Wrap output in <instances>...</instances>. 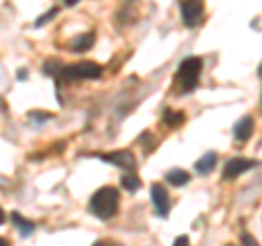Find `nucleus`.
Returning <instances> with one entry per match:
<instances>
[{
  "label": "nucleus",
  "instance_id": "obj_14",
  "mask_svg": "<svg viewBox=\"0 0 262 246\" xmlns=\"http://www.w3.org/2000/svg\"><path fill=\"white\" fill-rule=\"evenodd\" d=\"M164 120H166V125L170 127H179L182 122L186 120L184 113H175V111H166V116H164Z\"/></svg>",
  "mask_w": 262,
  "mask_h": 246
},
{
  "label": "nucleus",
  "instance_id": "obj_21",
  "mask_svg": "<svg viewBox=\"0 0 262 246\" xmlns=\"http://www.w3.org/2000/svg\"><path fill=\"white\" fill-rule=\"evenodd\" d=\"M94 246H107V244H105V242H96Z\"/></svg>",
  "mask_w": 262,
  "mask_h": 246
},
{
  "label": "nucleus",
  "instance_id": "obj_1",
  "mask_svg": "<svg viewBox=\"0 0 262 246\" xmlns=\"http://www.w3.org/2000/svg\"><path fill=\"white\" fill-rule=\"evenodd\" d=\"M118 203H120V194L116 187H101L92 199H90V211L96 216V218H101V220H110L112 216H116V211H118Z\"/></svg>",
  "mask_w": 262,
  "mask_h": 246
},
{
  "label": "nucleus",
  "instance_id": "obj_3",
  "mask_svg": "<svg viewBox=\"0 0 262 246\" xmlns=\"http://www.w3.org/2000/svg\"><path fill=\"white\" fill-rule=\"evenodd\" d=\"M61 79L66 81H77V79H98L103 75V65H98L94 61H79L72 65H66L59 72Z\"/></svg>",
  "mask_w": 262,
  "mask_h": 246
},
{
  "label": "nucleus",
  "instance_id": "obj_6",
  "mask_svg": "<svg viewBox=\"0 0 262 246\" xmlns=\"http://www.w3.org/2000/svg\"><path fill=\"white\" fill-rule=\"evenodd\" d=\"M253 168V161L251 159H245V157H234V159H229L225 163V168H223V179L225 181H232V179L236 177H241L245 170H249Z\"/></svg>",
  "mask_w": 262,
  "mask_h": 246
},
{
  "label": "nucleus",
  "instance_id": "obj_19",
  "mask_svg": "<svg viewBox=\"0 0 262 246\" xmlns=\"http://www.w3.org/2000/svg\"><path fill=\"white\" fill-rule=\"evenodd\" d=\"M0 246H9V242H7L5 237H0Z\"/></svg>",
  "mask_w": 262,
  "mask_h": 246
},
{
  "label": "nucleus",
  "instance_id": "obj_2",
  "mask_svg": "<svg viewBox=\"0 0 262 246\" xmlns=\"http://www.w3.org/2000/svg\"><path fill=\"white\" fill-rule=\"evenodd\" d=\"M201 70H203V61L199 57H188L179 63V70H177V81H179V87L182 92H192L199 85V77H201Z\"/></svg>",
  "mask_w": 262,
  "mask_h": 246
},
{
  "label": "nucleus",
  "instance_id": "obj_4",
  "mask_svg": "<svg viewBox=\"0 0 262 246\" xmlns=\"http://www.w3.org/2000/svg\"><path fill=\"white\" fill-rule=\"evenodd\" d=\"M203 18V0H184L182 3V22L186 27H196Z\"/></svg>",
  "mask_w": 262,
  "mask_h": 246
},
{
  "label": "nucleus",
  "instance_id": "obj_20",
  "mask_svg": "<svg viewBox=\"0 0 262 246\" xmlns=\"http://www.w3.org/2000/svg\"><path fill=\"white\" fill-rule=\"evenodd\" d=\"M3 223H5V211L0 209V225H3Z\"/></svg>",
  "mask_w": 262,
  "mask_h": 246
},
{
  "label": "nucleus",
  "instance_id": "obj_9",
  "mask_svg": "<svg viewBox=\"0 0 262 246\" xmlns=\"http://www.w3.org/2000/svg\"><path fill=\"white\" fill-rule=\"evenodd\" d=\"M214 166H216V155L214 153H206L203 157L196 161V172H201V175H210L212 170H214Z\"/></svg>",
  "mask_w": 262,
  "mask_h": 246
},
{
  "label": "nucleus",
  "instance_id": "obj_11",
  "mask_svg": "<svg viewBox=\"0 0 262 246\" xmlns=\"http://www.w3.org/2000/svg\"><path fill=\"white\" fill-rule=\"evenodd\" d=\"M11 218H13V223L20 227V233H22V235H31V233H33V229H35V225H33L31 220H24L20 214H13Z\"/></svg>",
  "mask_w": 262,
  "mask_h": 246
},
{
  "label": "nucleus",
  "instance_id": "obj_17",
  "mask_svg": "<svg viewBox=\"0 0 262 246\" xmlns=\"http://www.w3.org/2000/svg\"><path fill=\"white\" fill-rule=\"evenodd\" d=\"M243 244H245V246H258V242L253 240L249 233H245V235H243Z\"/></svg>",
  "mask_w": 262,
  "mask_h": 246
},
{
  "label": "nucleus",
  "instance_id": "obj_8",
  "mask_svg": "<svg viewBox=\"0 0 262 246\" xmlns=\"http://www.w3.org/2000/svg\"><path fill=\"white\" fill-rule=\"evenodd\" d=\"M251 133H253V118L251 116H245V118H241L238 122H236V127H234V139L238 144L247 142V139L251 137Z\"/></svg>",
  "mask_w": 262,
  "mask_h": 246
},
{
  "label": "nucleus",
  "instance_id": "obj_10",
  "mask_svg": "<svg viewBox=\"0 0 262 246\" xmlns=\"http://www.w3.org/2000/svg\"><path fill=\"white\" fill-rule=\"evenodd\" d=\"M166 181L170 183V185H186L188 181H190V175H188L186 170H182V168H175V170H168L166 172Z\"/></svg>",
  "mask_w": 262,
  "mask_h": 246
},
{
  "label": "nucleus",
  "instance_id": "obj_7",
  "mask_svg": "<svg viewBox=\"0 0 262 246\" xmlns=\"http://www.w3.org/2000/svg\"><path fill=\"white\" fill-rule=\"evenodd\" d=\"M105 161L114 163L122 170H134L136 168V159H134V153L131 151H116V153H110V155H103Z\"/></svg>",
  "mask_w": 262,
  "mask_h": 246
},
{
  "label": "nucleus",
  "instance_id": "obj_5",
  "mask_svg": "<svg viewBox=\"0 0 262 246\" xmlns=\"http://www.w3.org/2000/svg\"><path fill=\"white\" fill-rule=\"evenodd\" d=\"M151 199L155 205V211L160 216H168V209H170V201H168V192L162 183H153L151 185Z\"/></svg>",
  "mask_w": 262,
  "mask_h": 246
},
{
  "label": "nucleus",
  "instance_id": "obj_22",
  "mask_svg": "<svg viewBox=\"0 0 262 246\" xmlns=\"http://www.w3.org/2000/svg\"><path fill=\"white\" fill-rule=\"evenodd\" d=\"M227 246H232V244H227Z\"/></svg>",
  "mask_w": 262,
  "mask_h": 246
},
{
  "label": "nucleus",
  "instance_id": "obj_16",
  "mask_svg": "<svg viewBox=\"0 0 262 246\" xmlns=\"http://www.w3.org/2000/svg\"><path fill=\"white\" fill-rule=\"evenodd\" d=\"M173 246H190V240H188L186 235H179L177 240L173 242Z\"/></svg>",
  "mask_w": 262,
  "mask_h": 246
},
{
  "label": "nucleus",
  "instance_id": "obj_18",
  "mask_svg": "<svg viewBox=\"0 0 262 246\" xmlns=\"http://www.w3.org/2000/svg\"><path fill=\"white\" fill-rule=\"evenodd\" d=\"M63 3H66V5H68V7H75V5L79 3V0H63Z\"/></svg>",
  "mask_w": 262,
  "mask_h": 246
},
{
  "label": "nucleus",
  "instance_id": "obj_12",
  "mask_svg": "<svg viewBox=\"0 0 262 246\" xmlns=\"http://www.w3.org/2000/svg\"><path fill=\"white\" fill-rule=\"evenodd\" d=\"M92 44H94V35H92V33H88V35L77 37L75 42H72V48H75V51H88Z\"/></svg>",
  "mask_w": 262,
  "mask_h": 246
},
{
  "label": "nucleus",
  "instance_id": "obj_13",
  "mask_svg": "<svg viewBox=\"0 0 262 246\" xmlns=\"http://www.w3.org/2000/svg\"><path fill=\"white\" fill-rule=\"evenodd\" d=\"M122 187L129 190V192H138L140 190V179H138L134 172H131V175H125L122 177Z\"/></svg>",
  "mask_w": 262,
  "mask_h": 246
},
{
  "label": "nucleus",
  "instance_id": "obj_15",
  "mask_svg": "<svg viewBox=\"0 0 262 246\" xmlns=\"http://www.w3.org/2000/svg\"><path fill=\"white\" fill-rule=\"evenodd\" d=\"M55 13H57V9H51V11H48L46 15H42V18H39V20L35 22V27H42V24H44V22H48V18H53Z\"/></svg>",
  "mask_w": 262,
  "mask_h": 246
}]
</instances>
